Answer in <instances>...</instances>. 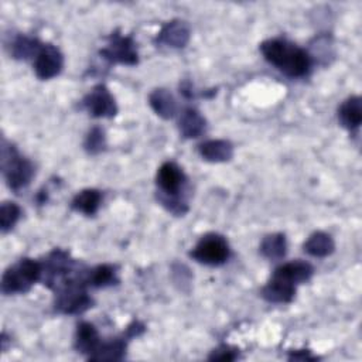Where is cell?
Returning a JSON list of instances; mask_svg holds the SVG:
<instances>
[{"mask_svg":"<svg viewBox=\"0 0 362 362\" xmlns=\"http://www.w3.org/2000/svg\"><path fill=\"white\" fill-rule=\"evenodd\" d=\"M199 154L212 163L228 161L233 156V147L228 140H208L199 146Z\"/></svg>","mask_w":362,"mask_h":362,"instance_id":"obj_13","label":"cell"},{"mask_svg":"<svg viewBox=\"0 0 362 362\" xmlns=\"http://www.w3.org/2000/svg\"><path fill=\"white\" fill-rule=\"evenodd\" d=\"M266 61L288 76H304L311 66V57L307 51L286 40H267L260 44Z\"/></svg>","mask_w":362,"mask_h":362,"instance_id":"obj_1","label":"cell"},{"mask_svg":"<svg viewBox=\"0 0 362 362\" xmlns=\"http://www.w3.org/2000/svg\"><path fill=\"white\" fill-rule=\"evenodd\" d=\"M20 218V208L14 202H4L0 208V228L1 232L10 230Z\"/></svg>","mask_w":362,"mask_h":362,"instance_id":"obj_24","label":"cell"},{"mask_svg":"<svg viewBox=\"0 0 362 362\" xmlns=\"http://www.w3.org/2000/svg\"><path fill=\"white\" fill-rule=\"evenodd\" d=\"M86 283L93 287H106L117 283L115 267L110 264H100L88 273Z\"/></svg>","mask_w":362,"mask_h":362,"instance_id":"obj_22","label":"cell"},{"mask_svg":"<svg viewBox=\"0 0 362 362\" xmlns=\"http://www.w3.org/2000/svg\"><path fill=\"white\" fill-rule=\"evenodd\" d=\"M85 148L90 154H96L105 148V134L99 127H93L85 140Z\"/></svg>","mask_w":362,"mask_h":362,"instance_id":"obj_25","label":"cell"},{"mask_svg":"<svg viewBox=\"0 0 362 362\" xmlns=\"http://www.w3.org/2000/svg\"><path fill=\"white\" fill-rule=\"evenodd\" d=\"M189 40V28L184 21L174 20L167 23L157 35V42L173 48H182Z\"/></svg>","mask_w":362,"mask_h":362,"instance_id":"obj_10","label":"cell"},{"mask_svg":"<svg viewBox=\"0 0 362 362\" xmlns=\"http://www.w3.org/2000/svg\"><path fill=\"white\" fill-rule=\"evenodd\" d=\"M126 349V341L123 338H115L107 342H102L98 349L89 356L93 361H116L122 359Z\"/></svg>","mask_w":362,"mask_h":362,"instance_id":"obj_19","label":"cell"},{"mask_svg":"<svg viewBox=\"0 0 362 362\" xmlns=\"http://www.w3.org/2000/svg\"><path fill=\"white\" fill-rule=\"evenodd\" d=\"M86 280L64 277L54 287L57 288L55 308L64 314H78L88 310L92 300L85 291Z\"/></svg>","mask_w":362,"mask_h":362,"instance_id":"obj_2","label":"cell"},{"mask_svg":"<svg viewBox=\"0 0 362 362\" xmlns=\"http://www.w3.org/2000/svg\"><path fill=\"white\" fill-rule=\"evenodd\" d=\"M286 249H287V243H286V238H284L283 233L269 235L263 239V242L260 245L262 255L266 256L267 259H272V260H277V259L284 257Z\"/></svg>","mask_w":362,"mask_h":362,"instance_id":"obj_21","label":"cell"},{"mask_svg":"<svg viewBox=\"0 0 362 362\" xmlns=\"http://www.w3.org/2000/svg\"><path fill=\"white\" fill-rule=\"evenodd\" d=\"M42 264L33 259H21L8 267L1 279V291L4 294H16L27 291L37 280L41 279Z\"/></svg>","mask_w":362,"mask_h":362,"instance_id":"obj_3","label":"cell"},{"mask_svg":"<svg viewBox=\"0 0 362 362\" xmlns=\"http://www.w3.org/2000/svg\"><path fill=\"white\" fill-rule=\"evenodd\" d=\"M189 256L199 263L209 266H219L229 257V246L223 236L208 233L199 239Z\"/></svg>","mask_w":362,"mask_h":362,"instance_id":"obj_5","label":"cell"},{"mask_svg":"<svg viewBox=\"0 0 362 362\" xmlns=\"http://www.w3.org/2000/svg\"><path fill=\"white\" fill-rule=\"evenodd\" d=\"M290 359H315V356L310 355V354H308V351H307L305 354L303 352V354H300V355H298L297 352H294V354L290 356Z\"/></svg>","mask_w":362,"mask_h":362,"instance_id":"obj_27","label":"cell"},{"mask_svg":"<svg viewBox=\"0 0 362 362\" xmlns=\"http://www.w3.org/2000/svg\"><path fill=\"white\" fill-rule=\"evenodd\" d=\"M153 110L163 119H170L175 115L177 105L173 95L167 89H156L148 98Z\"/></svg>","mask_w":362,"mask_h":362,"instance_id":"obj_17","label":"cell"},{"mask_svg":"<svg viewBox=\"0 0 362 362\" xmlns=\"http://www.w3.org/2000/svg\"><path fill=\"white\" fill-rule=\"evenodd\" d=\"M102 201V195L98 189H83L72 199V208L85 215H93Z\"/></svg>","mask_w":362,"mask_h":362,"instance_id":"obj_20","label":"cell"},{"mask_svg":"<svg viewBox=\"0 0 362 362\" xmlns=\"http://www.w3.org/2000/svg\"><path fill=\"white\" fill-rule=\"evenodd\" d=\"M100 345L99 334L96 328L89 322H81L76 328L75 335V348L82 354H89V356Z\"/></svg>","mask_w":362,"mask_h":362,"instance_id":"obj_15","label":"cell"},{"mask_svg":"<svg viewBox=\"0 0 362 362\" xmlns=\"http://www.w3.org/2000/svg\"><path fill=\"white\" fill-rule=\"evenodd\" d=\"M1 170L8 187L14 191L24 188L33 178V164L21 157L11 144L3 141L1 147Z\"/></svg>","mask_w":362,"mask_h":362,"instance_id":"obj_4","label":"cell"},{"mask_svg":"<svg viewBox=\"0 0 362 362\" xmlns=\"http://www.w3.org/2000/svg\"><path fill=\"white\" fill-rule=\"evenodd\" d=\"M83 107L93 117H112L117 112L113 96L105 85L95 86L83 99Z\"/></svg>","mask_w":362,"mask_h":362,"instance_id":"obj_7","label":"cell"},{"mask_svg":"<svg viewBox=\"0 0 362 362\" xmlns=\"http://www.w3.org/2000/svg\"><path fill=\"white\" fill-rule=\"evenodd\" d=\"M313 272L314 270H313V266L310 263L296 260V262L286 263V264L280 266L279 269H276L273 276L296 286V284H300L303 281H307L311 277Z\"/></svg>","mask_w":362,"mask_h":362,"instance_id":"obj_11","label":"cell"},{"mask_svg":"<svg viewBox=\"0 0 362 362\" xmlns=\"http://www.w3.org/2000/svg\"><path fill=\"white\" fill-rule=\"evenodd\" d=\"M100 55L110 62L134 65L137 64V51L130 37H122L117 33L110 37V42L100 51Z\"/></svg>","mask_w":362,"mask_h":362,"instance_id":"obj_6","label":"cell"},{"mask_svg":"<svg viewBox=\"0 0 362 362\" xmlns=\"http://www.w3.org/2000/svg\"><path fill=\"white\" fill-rule=\"evenodd\" d=\"M42 44L34 38H28L24 35H20L14 42H13V55L14 58H28L31 55H37L41 49Z\"/></svg>","mask_w":362,"mask_h":362,"instance_id":"obj_23","label":"cell"},{"mask_svg":"<svg viewBox=\"0 0 362 362\" xmlns=\"http://www.w3.org/2000/svg\"><path fill=\"white\" fill-rule=\"evenodd\" d=\"M184 180V173L177 164L164 163L157 173V185L163 192L160 198H177Z\"/></svg>","mask_w":362,"mask_h":362,"instance_id":"obj_9","label":"cell"},{"mask_svg":"<svg viewBox=\"0 0 362 362\" xmlns=\"http://www.w3.org/2000/svg\"><path fill=\"white\" fill-rule=\"evenodd\" d=\"M236 358L235 351H230L229 346H221L218 349H215L209 359H216V361H233Z\"/></svg>","mask_w":362,"mask_h":362,"instance_id":"obj_26","label":"cell"},{"mask_svg":"<svg viewBox=\"0 0 362 362\" xmlns=\"http://www.w3.org/2000/svg\"><path fill=\"white\" fill-rule=\"evenodd\" d=\"M334 240L324 232L313 233L304 243V250L315 257H325L334 252Z\"/></svg>","mask_w":362,"mask_h":362,"instance_id":"obj_18","label":"cell"},{"mask_svg":"<svg viewBox=\"0 0 362 362\" xmlns=\"http://www.w3.org/2000/svg\"><path fill=\"white\" fill-rule=\"evenodd\" d=\"M180 133L187 139L198 137L205 130V119L195 109H185L178 122Z\"/></svg>","mask_w":362,"mask_h":362,"instance_id":"obj_16","label":"cell"},{"mask_svg":"<svg viewBox=\"0 0 362 362\" xmlns=\"http://www.w3.org/2000/svg\"><path fill=\"white\" fill-rule=\"evenodd\" d=\"M64 65V58L61 51L51 45H42L40 52L35 55V62H34V71L35 75L40 79H49L57 76Z\"/></svg>","mask_w":362,"mask_h":362,"instance_id":"obj_8","label":"cell"},{"mask_svg":"<svg viewBox=\"0 0 362 362\" xmlns=\"http://www.w3.org/2000/svg\"><path fill=\"white\" fill-rule=\"evenodd\" d=\"M341 124L349 130L356 129L362 122V103L359 96L348 98L338 110Z\"/></svg>","mask_w":362,"mask_h":362,"instance_id":"obj_14","label":"cell"},{"mask_svg":"<svg viewBox=\"0 0 362 362\" xmlns=\"http://www.w3.org/2000/svg\"><path fill=\"white\" fill-rule=\"evenodd\" d=\"M296 293V286L287 283L279 277H272L270 281L263 287L262 296L270 303H288L293 300Z\"/></svg>","mask_w":362,"mask_h":362,"instance_id":"obj_12","label":"cell"}]
</instances>
